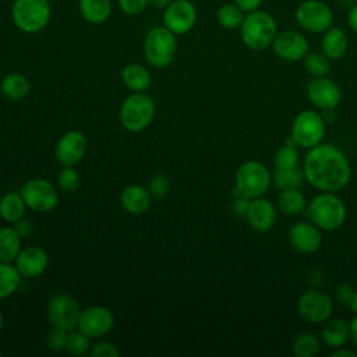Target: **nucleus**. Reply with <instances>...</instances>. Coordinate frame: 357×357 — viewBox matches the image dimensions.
Returning a JSON list of instances; mask_svg holds the SVG:
<instances>
[{"instance_id": "obj_1", "label": "nucleus", "mask_w": 357, "mask_h": 357, "mask_svg": "<svg viewBox=\"0 0 357 357\" xmlns=\"http://www.w3.org/2000/svg\"><path fill=\"white\" fill-rule=\"evenodd\" d=\"M304 178L315 188L336 192L347 185L351 169L346 155L332 144L310 148L303 165Z\"/></svg>"}, {"instance_id": "obj_2", "label": "nucleus", "mask_w": 357, "mask_h": 357, "mask_svg": "<svg viewBox=\"0 0 357 357\" xmlns=\"http://www.w3.org/2000/svg\"><path fill=\"white\" fill-rule=\"evenodd\" d=\"M238 29L241 42L254 52H261L272 46L279 32L275 17L261 8L247 13Z\"/></svg>"}, {"instance_id": "obj_3", "label": "nucleus", "mask_w": 357, "mask_h": 357, "mask_svg": "<svg viewBox=\"0 0 357 357\" xmlns=\"http://www.w3.org/2000/svg\"><path fill=\"white\" fill-rule=\"evenodd\" d=\"M52 18L49 0H14L11 4V21L24 33H39Z\"/></svg>"}, {"instance_id": "obj_4", "label": "nucleus", "mask_w": 357, "mask_h": 357, "mask_svg": "<svg viewBox=\"0 0 357 357\" xmlns=\"http://www.w3.org/2000/svg\"><path fill=\"white\" fill-rule=\"evenodd\" d=\"M307 212L311 222L324 230H336L346 219V206L343 201L329 191H324L314 197L308 204Z\"/></svg>"}, {"instance_id": "obj_5", "label": "nucleus", "mask_w": 357, "mask_h": 357, "mask_svg": "<svg viewBox=\"0 0 357 357\" xmlns=\"http://www.w3.org/2000/svg\"><path fill=\"white\" fill-rule=\"evenodd\" d=\"M177 39L166 26L151 28L144 39V54L146 61L155 68L167 67L176 57Z\"/></svg>"}, {"instance_id": "obj_6", "label": "nucleus", "mask_w": 357, "mask_h": 357, "mask_svg": "<svg viewBox=\"0 0 357 357\" xmlns=\"http://www.w3.org/2000/svg\"><path fill=\"white\" fill-rule=\"evenodd\" d=\"M155 103L146 92H132L120 107L121 126L131 132L145 130L153 120Z\"/></svg>"}, {"instance_id": "obj_7", "label": "nucleus", "mask_w": 357, "mask_h": 357, "mask_svg": "<svg viewBox=\"0 0 357 357\" xmlns=\"http://www.w3.org/2000/svg\"><path fill=\"white\" fill-rule=\"evenodd\" d=\"M271 173L268 167L258 160H247L241 163L234 174L236 190L252 199L265 194L271 185Z\"/></svg>"}, {"instance_id": "obj_8", "label": "nucleus", "mask_w": 357, "mask_h": 357, "mask_svg": "<svg viewBox=\"0 0 357 357\" xmlns=\"http://www.w3.org/2000/svg\"><path fill=\"white\" fill-rule=\"evenodd\" d=\"M294 18L298 26L310 33H324L333 25V10L324 0H304L296 11Z\"/></svg>"}, {"instance_id": "obj_9", "label": "nucleus", "mask_w": 357, "mask_h": 357, "mask_svg": "<svg viewBox=\"0 0 357 357\" xmlns=\"http://www.w3.org/2000/svg\"><path fill=\"white\" fill-rule=\"evenodd\" d=\"M325 135V121L314 110L300 112L291 124V139L297 146L312 148L321 144Z\"/></svg>"}, {"instance_id": "obj_10", "label": "nucleus", "mask_w": 357, "mask_h": 357, "mask_svg": "<svg viewBox=\"0 0 357 357\" xmlns=\"http://www.w3.org/2000/svg\"><path fill=\"white\" fill-rule=\"evenodd\" d=\"M20 192L26 206L39 213L52 212L59 202L57 190L45 178H29L22 184Z\"/></svg>"}, {"instance_id": "obj_11", "label": "nucleus", "mask_w": 357, "mask_h": 357, "mask_svg": "<svg viewBox=\"0 0 357 357\" xmlns=\"http://www.w3.org/2000/svg\"><path fill=\"white\" fill-rule=\"evenodd\" d=\"M81 311L82 310L79 308L78 301L67 293H59L52 296L46 307L47 319L52 326L64 329L67 332L77 328Z\"/></svg>"}, {"instance_id": "obj_12", "label": "nucleus", "mask_w": 357, "mask_h": 357, "mask_svg": "<svg viewBox=\"0 0 357 357\" xmlns=\"http://www.w3.org/2000/svg\"><path fill=\"white\" fill-rule=\"evenodd\" d=\"M198 13L191 0H172L163 10V26L176 36L190 32L197 24Z\"/></svg>"}, {"instance_id": "obj_13", "label": "nucleus", "mask_w": 357, "mask_h": 357, "mask_svg": "<svg viewBox=\"0 0 357 357\" xmlns=\"http://www.w3.org/2000/svg\"><path fill=\"white\" fill-rule=\"evenodd\" d=\"M332 308L331 297L319 290H307L297 301L298 315L310 324L325 322L331 317Z\"/></svg>"}, {"instance_id": "obj_14", "label": "nucleus", "mask_w": 357, "mask_h": 357, "mask_svg": "<svg viewBox=\"0 0 357 357\" xmlns=\"http://www.w3.org/2000/svg\"><path fill=\"white\" fill-rule=\"evenodd\" d=\"M272 49L275 54L289 63L303 60L310 52V45L307 38L294 29L279 31L273 39Z\"/></svg>"}, {"instance_id": "obj_15", "label": "nucleus", "mask_w": 357, "mask_h": 357, "mask_svg": "<svg viewBox=\"0 0 357 357\" xmlns=\"http://www.w3.org/2000/svg\"><path fill=\"white\" fill-rule=\"evenodd\" d=\"M114 325L113 312L102 305L88 307L81 311L77 329L85 333L91 339L103 337L106 333L112 331Z\"/></svg>"}, {"instance_id": "obj_16", "label": "nucleus", "mask_w": 357, "mask_h": 357, "mask_svg": "<svg viewBox=\"0 0 357 357\" xmlns=\"http://www.w3.org/2000/svg\"><path fill=\"white\" fill-rule=\"evenodd\" d=\"M307 96L310 102L321 110H332L340 102V89L337 84L326 77H314L307 85Z\"/></svg>"}, {"instance_id": "obj_17", "label": "nucleus", "mask_w": 357, "mask_h": 357, "mask_svg": "<svg viewBox=\"0 0 357 357\" xmlns=\"http://www.w3.org/2000/svg\"><path fill=\"white\" fill-rule=\"evenodd\" d=\"M86 152V138L78 130H70L64 132L56 144V159L63 166H74L78 163Z\"/></svg>"}, {"instance_id": "obj_18", "label": "nucleus", "mask_w": 357, "mask_h": 357, "mask_svg": "<svg viewBox=\"0 0 357 357\" xmlns=\"http://www.w3.org/2000/svg\"><path fill=\"white\" fill-rule=\"evenodd\" d=\"M289 241L296 251L301 254H312L319 250L322 236L312 222H297L289 230Z\"/></svg>"}, {"instance_id": "obj_19", "label": "nucleus", "mask_w": 357, "mask_h": 357, "mask_svg": "<svg viewBox=\"0 0 357 357\" xmlns=\"http://www.w3.org/2000/svg\"><path fill=\"white\" fill-rule=\"evenodd\" d=\"M14 262L21 276L36 278L46 271L49 265V257L42 247L28 245L25 248H21Z\"/></svg>"}, {"instance_id": "obj_20", "label": "nucleus", "mask_w": 357, "mask_h": 357, "mask_svg": "<svg viewBox=\"0 0 357 357\" xmlns=\"http://www.w3.org/2000/svg\"><path fill=\"white\" fill-rule=\"evenodd\" d=\"M245 219L252 230L258 233H265L271 230L276 222V208L265 198H252L250 202Z\"/></svg>"}, {"instance_id": "obj_21", "label": "nucleus", "mask_w": 357, "mask_h": 357, "mask_svg": "<svg viewBox=\"0 0 357 357\" xmlns=\"http://www.w3.org/2000/svg\"><path fill=\"white\" fill-rule=\"evenodd\" d=\"M120 204L131 215L145 213L151 206V192L142 185L130 184L121 191Z\"/></svg>"}, {"instance_id": "obj_22", "label": "nucleus", "mask_w": 357, "mask_h": 357, "mask_svg": "<svg viewBox=\"0 0 357 357\" xmlns=\"http://www.w3.org/2000/svg\"><path fill=\"white\" fill-rule=\"evenodd\" d=\"M347 46H349V39L346 32L342 28L332 25L329 29H326L322 33L321 52L329 60L342 59L347 52Z\"/></svg>"}, {"instance_id": "obj_23", "label": "nucleus", "mask_w": 357, "mask_h": 357, "mask_svg": "<svg viewBox=\"0 0 357 357\" xmlns=\"http://www.w3.org/2000/svg\"><path fill=\"white\" fill-rule=\"evenodd\" d=\"M78 11L84 21L99 25L110 18L113 4L112 0H78Z\"/></svg>"}, {"instance_id": "obj_24", "label": "nucleus", "mask_w": 357, "mask_h": 357, "mask_svg": "<svg viewBox=\"0 0 357 357\" xmlns=\"http://www.w3.org/2000/svg\"><path fill=\"white\" fill-rule=\"evenodd\" d=\"M121 79L131 92H146L152 85L149 70L139 63L124 66L121 70Z\"/></svg>"}, {"instance_id": "obj_25", "label": "nucleus", "mask_w": 357, "mask_h": 357, "mask_svg": "<svg viewBox=\"0 0 357 357\" xmlns=\"http://www.w3.org/2000/svg\"><path fill=\"white\" fill-rule=\"evenodd\" d=\"M0 92L8 100L18 102L29 95L31 84L25 75L20 73H10L1 79Z\"/></svg>"}, {"instance_id": "obj_26", "label": "nucleus", "mask_w": 357, "mask_h": 357, "mask_svg": "<svg viewBox=\"0 0 357 357\" xmlns=\"http://www.w3.org/2000/svg\"><path fill=\"white\" fill-rule=\"evenodd\" d=\"M26 208L28 206H26L21 192L10 191V192H6L0 198V218L6 223L14 225L20 219H22Z\"/></svg>"}, {"instance_id": "obj_27", "label": "nucleus", "mask_w": 357, "mask_h": 357, "mask_svg": "<svg viewBox=\"0 0 357 357\" xmlns=\"http://www.w3.org/2000/svg\"><path fill=\"white\" fill-rule=\"evenodd\" d=\"M321 337L328 347L337 349V347L343 346L347 342V339L350 337L349 324H346V321H343L340 318L331 319L324 325Z\"/></svg>"}, {"instance_id": "obj_28", "label": "nucleus", "mask_w": 357, "mask_h": 357, "mask_svg": "<svg viewBox=\"0 0 357 357\" xmlns=\"http://www.w3.org/2000/svg\"><path fill=\"white\" fill-rule=\"evenodd\" d=\"M21 236L14 226L0 227V261L13 262L21 251Z\"/></svg>"}, {"instance_id": "obj_29", "label": "nucleus", "mask_w": 357, "mask_h": 357, "mask_svg": "<svg viewBox=\"0 0 357 357\" xmlns=\"http://www.w3.org/2000/svg\"><path fill=\"white\" fill-rule=\"evenodd\" d=\"M276 205L282 213L293 216L301 213L307 202L304 194L298 191V188H286L280 190L276 199Z\"/></svg>"}, {"instance_id": "obj_30", "label": "nucleus", "mask_w": 357, "mask_h": 357, "mask_svg": "<svg viewBox=\"0 0 357 357\" xmlns=\"http://www.w3.org/2000/svg\"><path fill=\"white\" fill-rule=\"evenodd\" d=\"M245 13L233 1V3H225L216 10V21L218 24L229 31L238 29Z\"/></svg>"}, {"instance_id": "obj_31", "label": "nucleus", "mask_w": 357, "mask_h": 357, "mask_svg": "<svg viewBox=\"0 0 357 357\" xmlns=\"http://www.w3.org/2000/svg\"><path fill=\"white\" fill-rule=\"evenodd\" d=\"M21 275L15 265L11 262L0 261V300L14 294L20 286Z\"/></svg>"}, {"instance_id": "obj_32", "label": "nucleus", "mask_w": 357, "mask_h": 357, "mask_svg": "<svg viewBox=\"0 0 357 357\" xmlns=\"http://www.w3.org/2000/svg\"><path fill=\"white\" fill-rule=\"evenodd\" d=\"M273 181L275 185L280 190L300 188L304 183V173L297 166L290 169H276L273 174Z\"/></svg>"}, {"instance_id": "obj_33", "label": "nucleus", "mask_w": 357, "mask_h": 357, "mask_svg": "<svg viewBox=\"0 0 357 357\" xmlns=\"http://www.w3.org/2000/svg\"><path fill=\"white\" fill-rule=\"evenodd\" d=\"M291 350L296 357H314L319 350V340L311 332L300 333L294 339Z\"/></svg>"}, {"instance_id": "obj_34", "label": "nucleus", "mask_w": 357, "mask_h": 357, "mask_svg": "<svg viewBox=\"0 0 357 357\" xmlns=\"http://www.w3.org/2000/svg\"><path fill=\"white\" fill-rule=\"evenodd\" d=\"M298 163V152L296 142L290 138L286 141L283 146H280L275 156H273V165L276 169H290L296 167Z\"/></svg>"}, {"instance_id": "obj_35", "label": "nucleus", "mask_w": 357, "mask_h": 357, "mask_svg": "<svg viewBox=\"0 0 357 357\" xmlns=\"http://www.w3.org/2000/svg\"><path fill=\"white\" fill-rule=\"evenodd\" d=\"M303 60L307 73L312 77H326L331 70L329 59L322 52H308Z\"/></svg>"}, {"instance_id": "obj_36", "label": "nucleus", "mask_w": 357, "mask_h": 357, "mask_svg": "<svg viewBox=\"0 0 357 357\" xmlns=\"http://www.w3.org/2000/svg\"><path fill=\"white\" fill-rule=\"evenodd\" d=\"M91 349V337L82 333L79 329H73L68 332L66 351L73 356H84Z\"/></svg>"}, {"instance_id": "obj_37", "label": "nucleus", "mask_w": 357, "mask_h": 357, "mask_svg": "<svg viewBox=\"0 0 357 357\" xmlns=\"http://www.w3.org/2000/svg\"><path fill=\"white\" fill-rule=\"evenodd\" d=\"M57 184L61 191L64 192H73L79 185V174L73 166H64L59 176H57Z\"/></svg>"}, {"instance_id": "obj_38", "label": "nucleus", "mask_w": 357, "mask_h": 357, "mask_svg": "<svg viewBox=\"0 0 357 357\" xmlns=\"http://www.w3.org/2000/svg\"><path fill=\"white\" fill-rule=\"evenodd\" d=\"M67 339H68V332L60 328L53 326L45 336V343L50 350L54 351H61L66 350L67 346Z\"/></svg>"}, {"instance_id": "obj_39", "label": "nucleus", "mask_w": 357, "mask_h": 357, "mask_svg": "<svg viewBox=\"0 0 357 357\" xmlns=\"http://www.w3.org/2000/svg\"><path fill=\"white\" fill-rule=\"evenodd\" d=\"M151 195L153 198H163L167 195V192L170 191V180L167 176L165 174H155L151 181H149V187H148Z\"/></svg>"}, {"instance_id": "obj_40", "label": "nucleus", "mask_w": 357, "mask_h": 357, "mask_svg": "<svg viewBox=\"0 0 357 357\" xmlns=\"http://www.w3.org/2000/svg\"><path fill=\"white\" fill-rule=\"evenodd\" d=\"M117 6L127 15H138L148 7V0H117Z\"/></svg>"}, {"instance_id": "obj_41", "label": "nucleus", "mask_w": 357, "mask_h": 357, "mask_svg": "<svg viewBox=\"0 0 357 357\" xmlns=\"http://www.w3.org/2000/svg\"><path fill=\"white\" fill-rule=\"evenodd\" d=\"M92 357H119V349L110 342H99L89 350Z\"/></svg>"}, {"instance_id": "obj_42", "label": "nucleus", "mask_w": 357, "mask_h": 357, "mask_svg": "<svg viewBox=\"0 0 357 357\" xmlns=\"http://www.w3.org/2000/svg\"><path fill=\"white\" fill-rule=\"evenodd\" d=\"M354 291L356 289H353L350 284L347 283H342L336 287V296H337V300L350 308V304L353 301V297H354Z\"/></svg>"}, {"instance_id": "obj_43", "label": "nucleus", "mask_w": 357, "mask_h": 357, "mask_svg": "<svg viewBox=\"0 0 357 357\" xmlns=\"http://www.w3.org/2000/svg\"><path fill=\"white\" fill-rule=\"evenodd\" d=\"M250 202H251L250 198H247V197H244V195H241V194L237 195L236 199L233 201V212H234V215H237V216H244V218H245V213H247V211H248Z\"/></svg>"}, {"instance_id": "obj_44", "label": "nucleus", "mask_w": 357, "mask_h": 357, "mask_svg": "<svg viewBox=\"0 0 357 357\" xmlns=\"http://www.w3.org/2000/svg\"><path fill=\"white\" fill-rule=\"evenodd\" d=\"M14 229L21 236V238H26V237H31L33 234V225L31 223V220L24 219V218L14 223Z\"/></svg>"}, {"instance_id": "obj_45", "label": "nucleus", "mask_w": 357, "mask_h": 357, "mask_svg": "<svg viewBox=\"0 0 357 357\" xmlns=\"http://www.w3.org/2000/svg\"><path fill=\"white\" fill-rule=\"evenodd\" d=\"M264 0H234V3L247 14L261 8Z\"/></svg>"}, {"instance_id": "obj_46", "label": "nucleus", "mask_w": 357, "mask_h": 357, "mask_svg": "<svg viewBox=\"0 0 357 357\" xmlns=\"http://www.w3.org/2000/svg\"><path fill=\"white\" fill-rule=\"evenodd\" d=\"M347 25L354 33H357V1L347 10Z\"/></svg>"}, {"instance_id": "obj_47", "label": "nucleus", "mask_w": 357, "mask_h": 357, "mask_svg": "<svg viewBox=\"0 0 357 357\" xmlns=\"http://www.w3.org/2000/svg\"><path fill=\"white\" fill-rule=\"evenodd\" d=\"M349 333H350V339H351L353 344L357 347V314L349 324Z\"/></svg>"}, {"instance_id": "obj_48", "label": "nucleus", "mask_w": 357, "mask_h": 357, "mask_svg": "<svg viewBox=\"0 0 357 357\" xmlns=\"http://www.w3.org/2000/svg\"><path fill=\"white\" fill-rule=\"evenodd\" d=\"M331 356H332V357H356L357 354H356L353 350L342 349V346H340V347H337V350H335Z\"/></svg>"}, {"instance_id": "obj_49", "label": "nucleus", "mask_w": 357, "mask_h": 357, "mask_svg": "<svg viewBox=\"0 0 357 357\" xmlns=\"http://www.w3.org/2000/svg\"><path fill=\"white\" fill-rule=\"evenodd\" d=\"M172 0H148V6L156 8V10H165Z\"/></svg>"}, {"instance_id": "obj_50", "label": "nucleus", "mask_w": 357, "mask_h": 357, "mask_svg": "<svg viewBox=\"0 0 357 357\" xmlns=\"http://www.w3.org/2000/svg\"><path fill=\"white\" fill-rule=\"evenodd\" d=\"M350 310L357 314V289H356V291H354V297H353V301H351V304H350Z\"/></svg>"}, {"instance_id": "obj_51", "label": "nucleus", "mask_w": 357, "mask_h": 357, "mask_svg": "<svg viewBox=\"0 0 357 357\" xmlns=\"http://www.w3.org/2000/svg\"><path fill=\"white\" fill-rule=\"evenodd\" d=\"M339 1H340V6L344 7V8H347V10L356 3V0H339Z\"/></svg>"}, {"instance_id": "obj_52", "label": "nucleus", "mask_w": 357, "mask_h": 357, "mask_svg": "<svg viewBox=\"0 0 357 357\" xmlns=\"http://www.w3.org/2000/svg\"><path fill=\"white\" fill-rule=\"evenodd\" d=\"M3 326H4V317H3V314L0 311V332L3 331Z\"/></svg>"}, {"instance_id": "obj_53", "label": "nucleus", "mask_w": 357, "mask_h": 357, "mask_svg": "<svg viewBox=\"0 0 357 357\" xmlns=\"http://www.w3.org/2000/svg\"><path fill=\"white\" fill-rule=\"evenodd\" d=\"M1 356H3V353H1V351H0V357H1Z\"/></svg>"}]
</instances>
